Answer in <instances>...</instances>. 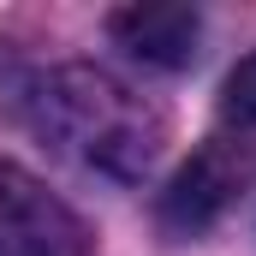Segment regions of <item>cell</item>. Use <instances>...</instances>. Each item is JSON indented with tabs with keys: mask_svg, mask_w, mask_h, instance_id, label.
Wrapping results in <instances>:
<instances>
[{
	"mask_svg": "<svg viewBox=\"0 0 256 256\" xmlns=\"http://www.w3.org/2000/svg\"><path fill=\"white\" fill-rule=\"evenodd\" d=\"M30 126L102 179H143L167 143V114L102 66H54L30 84Z\"/></svg>",
	"mask_w": 256,
	"mask_h": 256,
	"instance_id": "1",
	"label": "cell"
},
{
	"mask_svg": "<svg viewBox=\"0 0 256 256\" xmlns=\"http://www.w3.org/2000/svg\"><path fill=\"white\" fill-rule=\"evenodd\" d=\"M0 256H96V238L36 173L0 161Z\"/></svg>",
	"mask_w": 256,
	"mask_h": 256,
	"instance_id": "2",
	"label": "cell"
},
{
	"mask_svg": "<svg viewBox=\"0 0 256 256\" xmlns=\"http://www.w3.org/2000/svg\"><path fill=\"white\" fill-rule=\"evenodd\" d=\"M244 173H250V161H244L232 143H202L191 161L173 173V185L161 191V226L179 232V238L208 232V226L232 208V196H238V185H244Z\"/></svg>",
	"mask_w": 256,
	"mask_h": 256,
	"instance_id": "3",
	"label": "cell"
},
{
	"mask_svg": "<svg viewBox=\"0 0 256 256\" xmlns=\"http://www.w3.org/2000/svg\"><path fill=\"white\" fill-rule=\"evenodd\" d=\"M114 42L126 48L131 60L155 66V72H185L202 48V12L196 6H179V0H137V6H120L108 18Z\"/></svg>",
	"mask_w": 256,
	"mask_h": 256,
	"instance_id": "4",
	"label": "cell"
},
{
	"mask_svg": "<svg viewBox=\"0 0 256 256\" xmlns=\"http://www.w3.org/2000/svg\"><path fill=\"white\" fill-rule=\"evenodd\" d=\"M220 114H226L232 126L256 131V54H244V60L226 72V84H220Z\"/></svg>",
	"mask_w": 256,
	"mask_h": 256,
	"instance_id": "5",
	"label": "cell"
}]
</instances>
